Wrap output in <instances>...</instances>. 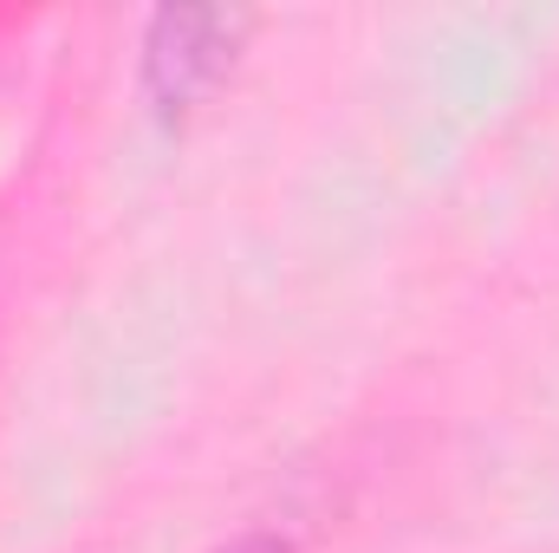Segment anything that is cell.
Wrapping results in <instances>:
<instances>
[{
	"mask_svg": "<svg viewBox=\"0 0 559 553\" xmlns=\"http://www.w3.org/2000/svg\"><path fill=\"white\" fill-rule=\"evenodd\" d=\"M222 553H293L286 541H235V548H222Z\"/></svg>",
	"mask_w": 559,
	"mask_h": 553,
	"instance_id": "7a4b0ae2",
	"label": "cell"
},
{
	"mask_svg": "<svg viewBox=\"0 0 559 553\" xmlns=\"http://www.w3.org/2000/svg\"><path fill=\"white\" fill-rule=\"evenodd\" d=\"M248 33V13H156L150 20V39H143V85H150V105L163 118H182L195 98L215 92V79L228 72L235 46Z\"/></svg>",
	"mask_w": 559,
	"mask_h": 553,
	"instance_id": "6da1fadb",
	"label": "cell"
}]
</instances>
